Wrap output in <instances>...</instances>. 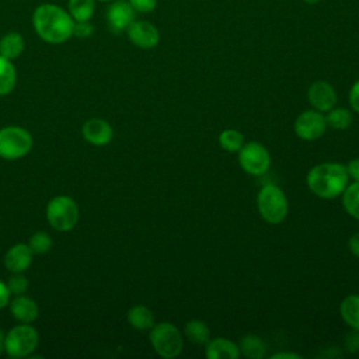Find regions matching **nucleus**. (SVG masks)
Listing matches in <instances>:
<instances>
[{
    "label": "nucleus",
    "instance_id": "1",
    "mask_svg": "<svg viewBox=\"0 0 359 359\" xmlns=\"http://www.w3.org/2000/svg\"><path fill=\"white\" fill-rule=\"evenodd\" d=\"M32 25L38 36L48 43H63L73 35L74 20L62 7L45 3L35 8Z\"/></svg>",
    "mask_w": 359,
    "mask_h": 359
},
{
    "label": "nucleus",
    "instance_id": "2",
    "mask_svg": "<svg viewBox=\"0 0 359 359\" xmlns=\"http://www.w3.org/2000/svg\"><path fill=\"white\" fill-rule=\"evenodd\" d=\"M348 182L349 175L346 167L334 161L314 165L306 177V184L310 192L321 199H334L342 195Z\"/></svg>",
    "mask_w": 359,
    "mask_h": 359
},
{
    "label": "nucleus",
    "instance_id": "3",
    "mask_svg": "<svg viewBox=\"0 0 359 359\" xmlns=\"http://www.w3.org/2000/svg\"><path fill=\"white\" fill-rule=\"evenodd\" d=\"M259 216L269 224L282 223L289 212V202L285 192L275 184L264 185L257 195Z\"/></svg>",
    "mask_w": 359,
    "mask_h": 359
},
{
    "label": "nucleus",
    "instance_id": "4",
    "mask_svg": "<svg viewBox=\"0 0 359 359\" xmlns=\"http://www.w3.org/2000/svg\"><path fill=\"white\" fill-rule=\"evenodd\" d=\"M149 339L154 352L164 359H174L181 355L184 338L172 323H158L150 328Z\"/></svg>",
    "mask_w": 359,
    "mask_h": 359
},
{
    "label": "nucleus",
    "instance_id": "5",
    "mask_svg": "<svg viewBox=\"0 0 359 359\" xmlns=\"http://www.w3.org/2000/svg\"><path fill=\"white\" fill-rule=\"evenodd\" d=\"M79 206L73 198L66 195L55 196L46 206V219L57 231H69L79 222Z\"/></svg>",
    "mask_w": 359,
    "mask_h": 359
},
{
    "label": "nucleus",
    "instance_id": "6",
    "mask_svg": "<svg viewBox=\"0 0 359 359\" xmlns=\"http://www.w3.org/2000/svg\"><path fill=\"white\" fill-rule=\"evenodd\" d=\"M39 342L38 332L29 324L21 323L20 325L13 327L4 339V351L10 358L20 359L28 358L34 353Z\"/></svg>",
    "mask_w": 359,
    "mask_h": 359
},
{
    "label": "nucleus",
    "instance_id": "7",
    "mask_svg": "<svg viewBox=\"0 0 359 359\" xmlns=\"http://www.w3.org/2000/svg\"><path fill=\"white\" fill-rule=\"evenodd\" d=\"M32 149V136L21 126H6L0 129V157L18 160Z\"/></svg>",
    "mask_w": 359,
    "mask_h": 359
},
{
    "label": "nucleus",
    "instance_id": "8",
    "mask_svg": "<svg viewBox=\"0 0 359 359\" xmlns=\"http://www.w3.org/2000/svg\"><path fill=\"white\" fill-rule=\"evenodd\" d=\"M237 153L240 167L250 175L259 177L271 167V154L259 142L244 143Z\"/></svg>",
    "mask_w": 359,
    "mask_h": 359
},
{
    "label": "nucleus",
    "instance_id": "9",
    "mask_svg": "<svg viewBox=\"0 0 359 359\" xmlns=\"http://www.w3.org/2000/svg\"><path fill=\"white\" fill-rule=\"evenodd\" d=\"M325 129H327L325 115H323V112L316 109L303 111L300 115H297L293 123V130L296 136L306 142H313L320 139L325 133Z\"/></svg>",
    "mask_w": 359,
    "mask_h": 359
},
{
    "label": "nucleus",
    "instance_id": "10",
    "mask_svg": "<svg viewBox=\"0 0 359 359\" xmlns=\"http://www.w3.org/2000/svg\"><path fill=\"white\" fill-rule=\"evenodd\" d=\"M135 10L125 0H114L107 8V24L111 32L122 34L126 32L128 27L135 21Z\"/></svg>",
    "mask_w": 359,
    "mask_h": 359
},
{
    "label": "nucleus",
    "instance_id": "11",
    "mask_svg": "<svg viewBox=\"0 0 359 359\" xmlns=\"http://www.w3.org/2000/svg\"><path fill=\"white\" fill-rule=\"evenodd\" d=\"M307 100L313 109L327 112L335 107L338 97L335 88L328 81L317 80L307 90Z\"/></svg>",
    "mask_w": 359,
    "mask_h": 359
},
{
    "label": "nucleus",
    "instance_id": "12",
    "mask_svg": "<svg viewBox=\"0 0 359 359\" xmlns=\"http://www.w3.org/2000/svg\"><path fill=\"white\" fill-rule=\"evenodd\" d=\"M129 41L140 49H151L160 41L158 29L149 21H133L126 29Z\"/></svg>",
    "mask_w": 359,
    "mask_h": 359
},
{
    "label": "nucleus",
    "instance_id": "13",
    "mask_svg": "<svg viewBox=\"0 0 359 359\" xmlns=\"http://www.w3.org/2000/svg\"><path fill=\"white\" fill-rule=\"evenodd\" d=\"M81 132H83V137L94 146H105L114 137L112 126L107 121L100 118H93L86 121Z\"/></svg>",
    "mask_w": 359,
    "mask_h": 359
},
{
    "label": "nucleus",
    "instance_id": "14",
    "mask_svg": "<svg viewBox=\"0 0 359 359\" xmlns=\"http://www.w3.org/2000/svg\"><path fill=\"white\" fill-rule=\"evenodd\" d=\"M32 255L34 252L31 251L28 244H22V243L14 244L7 250L4 255V265L13 273L24 272L25 269L29 268L32 262Z\"/></svg>",
    "mask_w": 359,
    "mask_h": 359
},
{
    "label": "nucleus",
    "instance_id": "15",
    "mask_svg": "<svg viewBox=\"0 0 359 359\" xmlns=\"http://www.w3.org/2000/svg\"><path fill=\"white\" fill-rule=\"evenodd\" d=\"M205 356L208 359H237L240 356L238 345L227 338H210L205 344Z\"/></svg>",
    "mask_w": 359,
    "mask_h": 359
},
{
    "label": "nucleus",
    "instance_id": "16",
    "mask_svg": "<svg viewBox=\"0 0 359 359\" xmlns=\"http://www.w3.org/2000/svg\"><path fill=\"white\" fill-rule=\"evenodd\" d=\"M8 304H10L11 316L20 323L29 324L35 321L38 317V311H39L38 306L35 300H32L28 296H24V294L15 296Z\"/></svg>",
    "mask_w": 359,
    "mask_h": 359
},
{
    "label": "nucleus",
    "instance_id": "17",
    "mask_svg": "<svg viewBox=\"0 0 359 359\" xmlns=\"http://www.w3.org/2000/svg\"><path fill=\"white\" fill-rule=\"evenodd\" d=\"M126 318H128V323L130 324V327L135 330H139V331L150 330L154 325V316H153L151 310L142 304H136V306L130 307L128 310Z\"/></svg>",
    "mask_w": 359,
    "mask_h": 359
},
{
    "label": "nucleus",
    "instance_id": "18",
    "mask_svg": "<svg viewBox=\"0 0 359 359\" xmlns=\"http://www.w3.org/2000/svg\"><path fill=\"white\" fill-rule=\"evenodd\" d=\"M240 353L248 359H262L266 355L265 342L254 334H247L240 339L238 344Z\"/></svg>",
    "mask_w": 359,
    "mask_h": 359
},
{
    "label": "nucleus",
    "instance_id": "19",
    "mask_svg": "<svg viewBox=\"0 0 359 359\" xmlns=\"http://www.w3.org/2000/svg\"><path fill=\"white\" fill-rule=\"evenodd\" d=\"M185 337L189 342L195 345H205L210 339V330L208 324L202 320H189L184 325Z\"/></svg>",
    "mask_w": 359,
    "mask_h": 359
},
{
    "label": "nucleus",
    "instance_id": "20",
    "mask_svg": "<svg viewBox=\"0 0 359 359\" xmlns=\"http://www.w3.org/2000/svg\"><path fill=\"white\" fill-rule=\"evenodd\" d=\"M339 314L352 330H359V294L346 296L339 304Z\"/></svg>",
    "mask_w": 359,
    "mask_h": 359
},
{
    "label": "nucleus",
    "instance_id": "21",
    "mask_svg": "<svg viewBox=\"0 0 359 359\" xmlns=\"http://www.w3.org/2000/svg\"><path fill=\"white\" fill-rule=\"evenodd\" d=\"M24 50V38L18 32H8L0 39V55L8 60L17 59Z\"/></svg>",
    "mask_w": 359,
    "mask_h": 359
},
{
    "label": "nucleus",
    "instance_id": "22",
    "mask_svg": "<svg viewBox=\"0 0 359 359\" xmlns=\"http://www.w3.org/2000/svg\"><path fill=\"white\" fill-rule=\"evenodd\" d=\"M17 81V72L11 60L0 55V95L10 94Z\"/></svg>",
    "mask_w": 359,
    "mask_h": 359
},
{
    "label": "nucleus",
    "instance_id": "23",
    "mask_svg": "<svg viewBox=\"0 0 359 359\" xmlns=\"http://www.w3.org/2000/svg\"><path fill=\"white\" fill-rule=\"evenodd\" d=\"M342 206L351 217L359 220V181L346 185L342 192Z\"/></svg>",
    "mask_w": 359,
    "mask_h": 359
},
{
    "label": "nucleus",
    "instance_id": "24",
    "mask_svg": "<svg viewBox=\"0 0 359 359\" xmlns=\"http://www.w3.org/2000/svg\"><path fill=\"white\" fill-rule=\"evenodd\" d=\"M69 14L74 21H90L95 10L94 0H69Z\"/></svg>",
    "mask_w": 359,
    "mask_h": 359
},
{
    "label": "nucleus",
    "instance_id": "25",
    "mask_svg": "<svg viewBox=\"0 0 359 359\" xmlns=\"http://www.w3.org/2000/svg\"><path fill=\"white\" fill-rule=\"evenodd\" d=\"M327 126L335 129V130H344L351 126L352 123V114L346 108H331L327 111L325 115Z\"/></svg>",
    "mask_w": 359,
    "mask_h": 359
},
{
    "label": "nucleus",
    "instance_id": "26",
    "mask_svg": "<svg viewBox=\"0 0 359 359\" xmlns=\"http://www.w3.org/2000/svg\"><path fill=\"white\" fill-rule=\"evenodd\" d=\"M219 144L229 153H237L244 144V136L237 129H224L219 135Z\"/></svg>",
    "mask_w": 359,
    "mask_h": 359
},
{
    "label": "nucleus",
    "instance_id": "27",
    "mask_svg": "<svg viewBox=\"0 0 359 359\" xmlns=\"http://www.w3.org/2000/svg\"><path fill=\"white\" fill-rule=\"evenodd\" d=\"M52 238L45 231H36L34 233L28 240V247L34 254H45L52 248Z\"/></svg>",
    "mask_w": 359,
    "mask_h": 359
},
{
    "label": "nucleus",
    "instance_id": "28",
    "mask_svg": "<svg viewBox=\"0 0 359 359\" xmlns=\"http://www.w3.org/2000/svg\"><path fill=\"white\" fill-rule=\"evenodd\" d=\"M6 285H7V287H8L11 294L20 296V294H24L27 292V289H28V279L22 275V272H18V273L11 275L7 279Z\"/></svg>",
    "mask_w": 359,
    "mask_h": 359
},
{
    "label": "nucleus",
    "instance_id": "29",
    "mask_svg": "<svg viewBox=\"0 0 359 359\" xmlns=\"http://www.w3.org/2000/svg\"><path fill=\"white\" fill-rule=\"evenodd\" d=\"M129 4L137 13H150L156 8L157 0H128Z\"/></svg>",
    "mask_w": 359,
    "mask_h": 359
},
{
    "label": "nucleus",
    "instance_id": "30",
    "mask_svg": "<svg viewBox=\"0 0 359 359\" xmlns=\"http://www.w3.org/2000/svg\"><path fill=\"white\" fill-rule=\"evenodd\" d=\"M94 28L88 21H74L73 25V35L79 38H87L93 34Z\"/></svg>",
    "mask_w": 359,
    "mask_h": 359
},
{
    "label": "nucleus",
    "instance_id": "31",
    "mask_svg": "<svg viewBox=\"0 0 359 359\" xmlns=\"http://www.w3.org/2000/svg\"><path fill=\"white\" fill-rule=\"evenodd\" d=\"M345 348L349 353H359V330H353V332L346 335Z\"/></svg>",
    "mask_w": 359,
    "mask_h": 359
},
{
    "label": "nucleus",
    "instance_id": "32",
    "mask_svg": "<svg viewBox=\"0 0 359 359\" xmlns=\"http://www.w3.org/2000/svg\"><path fill=\"white\" fill-rule=\"evenodd\" d=\"M348 100H349V105L351 108L359 114V80H356L348 94Z\"/></svg>",
    "mask_w": 359,
    "mask_h": 359
},
{
    "label": "nucleus",
    "instance_id": "33",
    "mask_svg": "<svg viewBox=\"0 0 359 359\" xmlns=\"http://www.w3.org/2000/svg\"><path fill=\"white\" fill-rule=\"evenodd\" d=\"M345 167L349 178H352L353 181H359V157L352 158Z\"/></svg>",
    "mask_w": 359,
    "mask_h": 359
},
{
    "label": "nucleus",
    "instance_id": "34",
    "mask_svg": "<svg viewBox=\"0 0 359 359\" xmlns=\"http://www.w3.org/2000/svg\"><path fill=\"white\" fill-rule=\"evenodd\" d=\"M348 250H349V252L352 255L359 258V231L349 237V240H348Z\"/></svg>",
    "mask_w": 359,
    "mask_h": 359
},
{
    "label": "nucleus",
    "instance_id": "35",
    "mask_svg": "<svg viewBox=\"0 0 359 359\" xmlns=\"http://www.w3.org/2000/svg\"><path fill=\"white\" fill-rule=\"evenodd\" d=\"M10 296H11V293L7 287V285L3 280H0V309L6 307L10 303Z\"/></svg>",
    "mask_w": 359,
    "mask_h": 359
},
{
    "label": "nucleus",
    "instance_id": "36",
    "mask_svg": "<svg viewBox=\"0 0 359 359\" xmlns=\"http://www.w3.org/2000/svg\"><path fill=\"white\" fill-rule=\"evenodd\" d=\"M303 356L294 352H279L271 356V359H302Z\"/></svg>",
    "mask_w": 359,
    "mask_h": 359
},
{
    "label": "nucleus",
    "instance_id": "37",
    "mask_svg": "<svg viewBox=\"0 0 359 359\" xmlns=\"http://www.w3.org/2000/svg\"><path fill=\"white\" fill-rule=\"evenodd\" d=\"M4 339H6V334L0 330V355H1L3 351H4Z\"/></svg>",
    "mask_w": 359,
    "mask_h": 359
},
{
    "label": "nucleus",
    "instance_id": "38",
    "mask_svg": "<svg viewBox=\"0 0 359 359\" xmlns=\"http://www.w3.org/2000/svg\"><path fill=\"white\" fill-rule=\"evenodd\" d=\"M304 3H307V4H316V3H318L320 0H303Z\"/></svg>",
    "mask_w": 359,
    "mask_h": 359
},
{
    "label": "nucleus",
    "instance_id": "39",
    "mask_svg": "<svg viewBox=\"0 0 359 359\" xmlns=\"http://www.w3.org/2000/svg\"><path fill=\"white\" fill-rule=\"evenodd\" d=\"M98 1H114V0H98Z\"/></svg>",
    "mask_w": 359,
    "mask_h": 359
}]
</instances>
